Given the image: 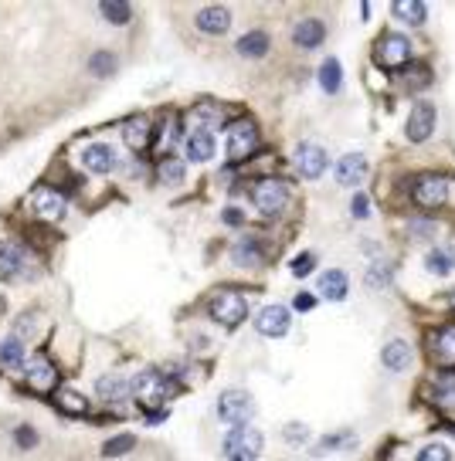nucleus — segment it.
Segmentation results:
<instances>
[{"mask_svg":"<svg viewBox=\"0 0 455 461\" xmlns=\"http://www.w3.org/2000/svg\"><path fill=\"white\" fill-rule=\"evenodd\" d=\"M259 150V129L252 119H234L228 125V136H225V153L231 163H241L248 156Z\"/></svg>","mask_w":455,"mask_h":461,"instance_id":"nucleus-1","label":"nucleus"},{"mask_svg":"<svg viewBox=\"0 0 455 461\" xmlns=\"http://www.w3.org/2000/svg\"><path fill=\"white\" fill-rule=\"evenodd\" d=\"M252 414H255V400L248 390H225L221 397H218V417L225 421V424H234V428H245L248 421H252Z\"/></svg>","mask_w":455,"mask_h":461,"instance_id":"nucleus-2","label":"nucleus"},{"mask_svg":"<svg viewBox=\"0 0 455 461\" xmlns=\"http://www.w3.org/2000/svg\"><path fill=\"white\" fill-rule=\"evenodd\" d=\"M261 444H265L261 430L248 428V424L245 428H234V430H228V437H225V458L228 461H255Z\"/></svg>","mask_w":455,"mask_h":461,"instance_id":"nucleus-3","label":"nucleus"},{"mask_svg":"<svg viewBox=\"0 0 455 461\" xmlns=\"http://www.w3.org/2000/svg\"><path fill=\"white\" fill-rule=\"evenodd\" d=\"M252 204H255V211L265 217H275L282 214V207L289 204V186L282 184V180H259V184L252 186Z\"/></svg>","mask_w":455,"mask_h":461,"instance_id":"nucleus-4","label":"nucleus"},{"mask_svg":"<svg viewBox=\"0 0 455 461\" xmlns=\"http://www.w3.org/2000/svg\"><path fill=\"white\" fill-rule=\"evenodd\" d=\"M211 315L228 326V329H234V326H241L245 322V315H248V302H245V295L241 292H221V295H214L211 299Z\"/></svg>","mask_w":455,"mask_h":461,"instance_id":"nucleus-5","label":"nucleus"},{"mask_svg":"<svg viewBox=\"0 0 455 461\" xmlns=\"http://www.w3.org/2000/svg\"><path fill=\"white\" fill-rule=\"evenodd\" d=\"M132 397L139 400L143 407H160L163 400L170 397V383L163 380L157 369H146L132 380Z\"/></svg>","mask_w":455,"mask_h":461,"instance_id":"nucleus-6","label":"nucleus"},{"mask_svg":"<svg viewBox=\"0 0 455 461\" xmlns=\"http://www.w3.org/2000/svg\"><path fill=\"white\" fill-rule=\"evenodd\" d=\"M415 200L422 207H442L449 200V180L438 173H422L415 180Z\"/></svg>","mask_w":455,"mask_h":461,"instance_id":"nucleus-7","label":"nucleus"},{"mask_svg":"<svg viewBox=\"0 0 455 461\" xmlns=\"http://www.w3.org/2000/svg\"><path fill=\"white\" fill-rule=\"evenodd\" d=\"M411 58V41L404 34H384L381 44H377V64L384 68H401Z\"/></svg>","mask_w":455,"mask_h":461,"instance_id":"nucleus-8","label":"nucleus"},{"mask_svg":"<svg viewBox=\"0 0 455 461\" xmlns=\"http://www.w3.org/2000/svg\"><path fill=\"white\" fill-rule=\"evenodd\" d=\"M31 268H34L31 254L21 245H14V241H3L0 245V275L3 278H21V275H28Z\"/></svg>","mask_w":455,"mask_h":461,"instance_id":"nucleus-9","label":"nucleus"},{"mask_svg":"<svg viewBox=\"0 0 455 461\" xmlns=\"http://www.w3.org/2000/svg\"><path fill=\"white\" fill-rule=\"evenodd\" d=\"M289 326H293V315H289V308L282 306H265L259 312V319H255V329L268 339H282L289 333Z\"/></svg>","mask_w":455,"mask_h":461,"instance_id":"nucleus-10","label":"nucleus"},{"mask_svg":"<svg viewBox=\"0 0 455 461\" xmlns=\"http://www.w3.org/2000/svg\"><path fill=\"white\" fill-rule=\"evenodd\" d=\"M293 163H295V170L306 177V180H316L320 173L326 170V153H323V146H316V143H302L299 150L293 153Z\"/></svg>","mask_w":455,"mask_h":461,"instance_id":"nucleus-11","label":"nucleus"},{"mask_svg":"<svg viewBox=\"0 0 455 461\" xmlns=\"http://www.w3.org/2000/svg\"><path fill=\"white\" fill-rule=\"evenodd\" d=\"M116 163H119V156H116V150L109 143H89L82 150V166L89 173H112Z\"/></svg>","mask_w":455,"mask_h":461,"instance_id":"nucleus-12","label":"nucleus"},{"mask_svg":"<svg viewBox=\"0 0 455 461\" xmlns=\"http://www.w3.org/2000/svg\"><path fill=\"white\" fill-rule=\"evenodd\" d=\"M435 132V105L431 102H418L408 116V139L411 143H424Z\"/></svg>","mask_w":455,"mask_h":461,"instance_id":"nucleus-13","label":"nucleus"},{"mask_svg":"<svg viewBox=\"0 0 455 461\" xmlns=\"http://www.w3.org/2000/svg\"><path fill=\"white\" fill-rule=\"evenodd\" d=\"M31 207L41 220H58V217L65 214V197L58 190H51V186H37L31 197Z\"/></svg>","mask_w":455,"mask_h":461,"instance_id":"nucleus-14","label":"nucleus"},{"mask_svg":"<svg viewBox=\"0 0 455 461\" xmlns=\"http://www.w3.org/2000/svg\"><path fill=\"white\" fill-rule=\"evenodd\" d=\"M55 383H58L55 363L48 356H34L31 363H28V387L37 390V394H48V390H55Z\"/></svg>","mask_w":455,"mask_h":461,"instance_id":"nucleus-15","label":"nucleus"},{"mask_svg":"<svg viewBox=\"0 0 455 461\" xmlns=\"http://www.w3.org/2000/svg\"><path fill=\"white\" fill-rule=\"evenodd\" d=\"M367 156H360V153H347V156H340L336 159V184L340 186H357L363 184V177H367Z\"/></svg>","mask_w":455,"mask_h":461,"instance_id":"nucleus-16","label":"nucleus"},{"mask_svg":"<svg viewBox=\"0 0 455 461\" xmlns=\"http://www.w3.org/2000/svg\"><path fill=\"white\" fill-rule=\"evenodd\" d=\"M411 360H415V353H411V342H408V339H390V342H384V349H381V363H384L390 373L408 369Z\"/></svg>","mask_w":455,"mask_h":461,"instance_id":"nucleus-17","label":"nucleus"},{"mask_svg":"<svg viewBox=\"0 0 455 461\" xmlns=\"http://www.w3.org/2000/svg\"><path fill=\"white\" fill-rule=\"evenodd\" d=\"M98 397L105 400V403H112V407H119V403H126V400L132 397V380H126V376H102L98 380Z\"/></svg>","mask_w":455,"mask_h":461,"instance_id":"nucleus-18","label":"nucleus"},{"mask_svg":"<svg viewBox=\"0 0 455 461\" xmlns=\"http://www.w3.org/2000/svg\"><path fill=\"white\" fill-rule=\"evenodd\" d=\"M347 292H350L347 272L333 268V272H323V275H320V295H323L326 302H343V299H347Z\"/></svg>","mask_w":455,"mask_h":461,"instance_id":"nucleus-19","label":"nucleus"},{"mask_svg":"<svg viewBox=\"0 0 455 461\" xmlns=\"http://www.w3.org/2000/svg\"><path fill=\"white\" fill-rule=\"evenodd\" d=\"M326 37V28L323 21H316V17H306V21H299L293 28V41L299 48H320Z\"/></svg>","mask_w":455,"mask_h":461,"instance_id":"nucleus-20","label":"nucleus"},{"mask_svg":"<svg viewBox=\"0 0 455 461\" xmlns=\"http://www.w3.org/2000/svg\"><path fill=\"white\" fill-rule=\"evenodd\" d=\"M197 28L204 34H225L228 28H231L228 7H204V10L197 14Z\"/></svg>","mask_w":455,"mask_h":461,"instance_id":"nucleus-21","label":"nucleus"},{"mask_svg":"<svg viewBox=\"0 0 455 461\" xmlns=\"http://www.w3.org/2000/svg\"><path fill=\"white\" fill-rule=\"evenodd\" d=\"M187 156H191V163H207L214 156V136L204 132V129H191V136H187Z\"/></svg>","mask_w":455,"mask_h":461,"instance_id":"nucleus-22","label":"nucleus"},{"mask_svg":"<svg viewBox=\"0 0 455 461\" xmlns=\"http://www.w3.org/2000/svg\"><path fill=\"white\" fill-rule=\"evenodd\" d=\"M424 268L431 272V275H452L455 272V247H431L428 254H424Z\"/></svg>","mask_w":455,"mask_h":461,"instance_id":"nucleus-23","label":"nucleus"},{"mask_svg":"<svg viewBox=\"0 0 455 461\" xmlns=\"http://www.w3.org/2000/svg\"><path fill=\"white\" fill-rule=\"evenodd\" d=\"M24 360H28V346L21 342V336H7L0 342V367L17 369L24 367Z\"/></svg>","mask_w":455,"mask_h":461,"instance_id":"nucleus-24","label":"nucleus"},{"mask_svg":"<svg viewBox=\"0 0 455 461\" xmlns=\"http://www.w3.org/2000/svg\"><path fill=\"white\" fill-rule=\"evenodd\" d=\"M123 139L130 143L132 150H143L150 143V119L146 116H132L123 123Z\"/></svg>","mask_w":455,"mask_h":461,"instance_id":"nucleus-25","label":"nucleus"},{"mask_svg":"<svg viewBox=\"0 0 455 461\" xmlns=\"http://www.w3.org/2000/svg\"><path fill=\"white\" fill-rule=\"evenodd\" d=\"M435 360L442 367H455V326H442L435 336Z\"/></svg>","mask_w":455,"mask_h":461,"instance_id":"nucleus-26","label":"nucleus"},{"mask_svg":"<svg viewBox=\"0 0 455 461\" xmlns=\"http://www.w3.org/2000/svg\"><path fill=\"white\" fill-rule=\"evenodd\" d=\"M238 55H241V58H265V55H268V34L248 31L241 41H238Z\"/></svg>","mask_w":455,"mask_h":461,"instance_id":"nucleus-27","label":"nucleus"},{"mask_svg":"<svg viewBox=\"0 0 455 461\" xmlns=\"http://www.w3.org/2000/svg\"><path fill=\"white\" fill-rule=\"evenodd\" d=\"M390 14L418 28V24H422V21H424V17H428V7H424L422 0H397V3L390 7Z\"/></svg>","mask_w":455,"mask_h":461,"instance_id":"nucleus-28","label":"nucleus"},{"mask_svg":"<svg viewBox=\"0 0 455 461\" xmlns=\"http://www.w3.org/2000/svg\"><path fill=\"white\" fill-rule=\"evenodd\" d=\"M320 85H323L326 95L340 92V85H343V68H340L336 58H326V62L320 64Z\"/></svg>","mask_w":455,"mask_h":461,"instance_id":"nucleus-29","label":"nucleus"},{"mask_svg":"<svg viewBox=\"0 0 455 461\" xmlns=\"http://www.w3.org/2000/svg\"><path fill=\"white\" fill-rule=\"evenodd\" d=\"M231 258H234L238 265H245V268H255V265H261V251H259V245H255L252 238L238 241V245H234V251H231Z\"/></svg>","mask_w":455,"mask_h":461,"instance_id":"nucleus-30","label":"nucleus"},{"mask_svg":"<svg viewBox=\"0 0 455 461\" xmlns=\"http://www.w3.org/2000/svg\"><path fill=\"white\" fill-rule=\"evenodd\" d=\"M435 400L442 410H455V373H442L435 383Z\"/></svg>","mask_w":455,"mask_h":461,"instance_id":"nucleus-31","label":"nucleus"},{"mask_svg":"<svg viewBox=\"0 0 455 461\" xmlns=\"http://www.w3.org/2000/svg\"><path fill=\"white\" fill-rule=\"evenodd\" d=\"M282 441H289L293 448H306L313 441V430H309V424L289 421V424H282Z\"/></svg>","mask_w":455,"mask_h":461,"instance_id":"nucleus-32","label":"nucleus"},{"mask_svg":"<svg viewBox=\"0 0 455 461\" xmlns=\"http://www.w3.org/2000/svg\"><path fill=\"white\" fill-rule=\"evenodd\" d=\"M191 123H194V129L211 132L214 125H221V112H218L214 105H197L194 112H191Z\"/></svg>","mask_w":455,"mask_h":461,"instance_id":"nucleus-33","label":"nucleus"},{"mask_svg":"<svg viewBox=\"0 0 455 461\" xmlns=\"http://www.w3.org/2000/svg\"><path fill=\"white\" fill-rule=\"evenodd\" d=\"M102 17L105 21H112V24H126L132 17V10H130V3H123V0H102Z\"/></svg>","mask_w":455,"mask_h":461,"instance_id":"nucleus-34","label":"nucleus"},{"mask_svg":"<svg viewBox=\"0 0 455 461\" xmlns=\"http://www.w3.org/2000/svg\"><path fill=\"white\" fill-rule=\"evenodd\" d=\"M160 180L166 186H177L180 180H184V163H180L177 156H166V159H160Z\"/></svg>","mask_w":455,"mask_h":461,"instance_id":"nucleus-35","label":"nucleus"},{"mask_svg":"<svg viewBox=\"0 0 455 461\" xmlns=\"http://www.w3.org/2000/svg\"><path fill=\"white\" fill-rule=\"evenodd\" d=\"M136 448V437L132 434H119V437H112V441H105V448H102V455L105 458H119V455H126Z\"/></svg>","mask_w":455,"mask_h":461,"instance_id":"nucleus-36","label":"nucleus"},{"mask_svg":"<svg viewBox=\"0 0 455 461\" xmlns=\"http://www.w3.org/2000/svg\"><path fill=\"white\" fill-rule=\"evenodd\" d=\"M89 68H92V75H109V71L116 68L112 51H96V55H92V62H89Z\"/></svg>","mask_w":455,"mask_h":461,"instance_id":"nucleus-37","label":"nucleus"},{"mask_svg":"<svg viewBox=\"0 0 455 461\" xmlns=\"http://www.w3.org/2000/svg\"><path fill=\"white\" fill-rule=\"evenodd\" d=\"M58 403L65 407L68 414H82V410H85V397L75 394V390H62V394H58Z\"/></svg>","mask_w":455,"mask_h":461,"instance_id":"nucleus-38","label":"nucleus"},{"mask_svg":"<svg viewBox=\"0 0 455 461\" xmlns=\"http://www.w3.org/2000/svg\"><path fill=\"white\" fill-rule=\"evenodd\" d=\"M418 461H452V451L445 444H428L418 451Z\"/></svg>","mask_w":455,"mask_h":461,"instance_id":"nucleus-39","label":"nucleus"},{"mask_svg":"<svg viewBox=\"0 0 455 461\" xmlns=\"http://www.w3.org/2000/svg\"><path fill=\"white\" fill-rule=\"evenodd\" d=\"M313 265H316V258H313L309 251H302V254H299V258L293 261V275H295V278H306L309 272H313Z\"/></svg>","mask_w":455,"mask_h":461,"instance_id":"nucleus-40","label":"nucleus"},{"mask_svg":"<svg viewBox=\"0 0 455 461\" xmlns=\"http://www.w3.org/2000/svg\"><path fill=\"white\" fill-rule=\"evenodd\" d=\"M17 444H21V448H34V444H37L34 428H28V424H24V428H17Z\"/></svg>","mask_w":455,"mask_h":461,"instance_id":"nucleus-41","label":"nucleus"},{"mask_svg":"<svg viewBox=\"0 0 455 461\" xmlns=\"http://www.w3.org/2000/svg\"><path fill=\"white\" fill-rule=\"evenodd\" d=\"M367 214H370V200H367V193H357V197H354V217L363 220Z\"/></svg>","mask_w":455,"mask_h":461,"instance_id":"nucleus-42","label":"nucleus"},{"mask_svg":"<svg viewBox=\"0 0 455 461\" xmlns=\"http://www.w3.org/2000/svg\"><path fill=\"white\" fill-rule=\"evenodd\" d=\"M316 302H320L316 295H309V292H299V295H295V302H293V306L299 308V312H309V308H316Z\"/></svg>","mask_w":455,"mask_h":461,"instance_id":"nucleus-43","label":"nucleus"},{"mask_svg":"<svg viewBox=\"0 0 455 461\" xmlns=\"http://www.w3.org/2000/svg\"><path fill=\"white\" fill-rule=\"evenodd\" d=\"M408 231H411V234H418V238H428V234L435 231V224H428V220H422V224H418V220H415Z\"/></svg>","mask_w":455,"mask_h":461,"instance_id":"nucleus-44","label":"nucleus"},{"mask_svg":"<svg viewBox=\"0 0 455 461\" xmlns=\"http://www.w3.org/2000/svg\"><path fill=\"white\" fill-rule=\"evenodd\" d=\"M241 220H245V217H241V211H234V207H231V211H225V224H231V227H238Z\"/></svg>","mask_w":455,"mask_h":461,"instance_id":"nucleus-45","label":"nucleus"},{"mask_svg":"<svg viewBox=\"0 0 455 461\" xmlns=\"http://www.w3.org/2000/svg\"><path fill=\"white\" fill-rule=\"evenodd\" d=\"M452 306H455V295H452Z\"/></svg>","mask_w":455,"mask_h":461,"instance_id":"nucleus-46","label":"nucleus"}]
</instances>
